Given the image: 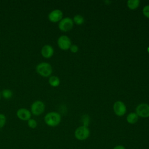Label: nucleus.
I'll list each match as a JSON object with an SVG mask.
<instances>
[{
    "label": "nucleus",
    "instance_id": "obj_1",
    "mask_svg": "<svg viewBox=\"0 0 149 149\" xmlns=\"http://www.w3.org/2000/svg\"><path fill=\"white\" fill-rule=\"evenodd\" d=\"M61 121V115L56 112H49L47 113L44 117L45 123L51 127H55L58 126Z\"/></svg>",
    "mask_w": 149,
    "mask_h": 149
},
{
    "label": "nucleus",
    "instance_id": "obj_2",
    "mask_svg": "<svg viewBox=\"0 0 149 149\" xmlns=\"http://www.w3.org/2000/svg\"><path fill=\"white\" fill-rule=\"evenodd\" d=\"M36 72L41 76L47 77L51 76L52 73L51 65L47 62H41L36 66Z\"/></svg>",
    "mask_w": 149,
    "mask_h": 149
},
{
    "label": "nucleus",
    "instance_id": "obj_3",
    "mask_svg": "<svg viewBox=\"0 0 149 149\" xmlns=\"http://www.w3.org/2000/svg\"><path fill=\"white\" fill-rule=\"evenodd\" d=\"M45 108V105L42 101L40 100H36L31 105L30 112L31 114L35 116H39L44 112Z\"/></svg>",
    "mask_w": 149,
    "mask_h": 149
},
{
    "label": "nucleus",
    "instance_id": "obj_4",
    "mask_svg": "<svg viewBox=\"0 0 149 149\" xmlns=\"http://www.w3.org/2000/svg\"><path fill=\"white\" fill-rule=\"evenodd\" d=\"M90 135V130L87 126H81L77 127L74 132L75 137L79 140L87 139Z\"/></svg>",
    "mask_w": 149,
    "mask_h": 149
},
{
    "label": "nucleus",
    "instance_id": "obj_5",
    "mask_svg": "<svg viewBox=\"0 0 149 149\" xmlns=\"http://www.w3.org/2000/svg\"><path fill=\"white\" fill-rule=\"evenodd\" d=\"M73 26V20L69 17L62 18V19L59 22L58 27L62 31H68L70 30Z\"/></svg>",
    "mask_w": 149,
    "mask_h": 149
},
{
    "label": "nucleus",
    "instance_id": "obj_6",
    "mask_svg": "<svg viewBox=\"0 0 149 149\" xmlns=\"http://www.w3.org/2000/svg\"><path fill=\"white\" fill-rule=\"evenodd\" d=\"M58 47L62 50H67L72 45L70 39L65 35L60 36L57 41Z\"/></svg>",
    "mask_w": 149,
    "mask_h": 149
},
{
    "label": "nucleus",
    "instance_id": "obj_7",
    "mask_svg": "<svg viewBox=\"0 0 149 149\" xmlns=\"http://www.w3.org/2000/svg\"><path fill=\"white\" fill-rule=\"evenodd\" d=\"M136 112L139 116L147 118L149 116V105L145 103L140 104L136 107Z\"/></svg>",
    "mask_w": 149,
    "mask_h": 149
},
{
    "label": "nucleus",
    "instance_id": "obj_8",
    "mask_svg": "<svg viewBox=\"0 0 149 149\" xmlns=\"http://www.w3.org/2000/svg\"><path fill=\"white\" fill-rule=\"evenodd\" d=\"M115 113L119 116L124 115L126 112V107L125 104L121 101H116L113 106Z\"/></svg>",
    "mask_w": 149,
    "mask_h": 149
},
{
    "label": "nucleus",
    "instance_id": "obj_9",
    "mask_svg": "<svg viewBox=\"0 0 149 149\" xmlns=\"http://www.w3.org/2000/svg\"><path fill=\"white\" fill-rule=\"evenodd\" d=\"M63 13L59 9H54L52 10L48 16L49 20L53 23L60 22L62 19Z\"/></svg>",
    "mask_w": 149,
    "mask_h": 149
},
{
    "label": "nucleus",
    "instance_id": "obj_10",
    "mask_svg": "<svg viewBox=\"0 0 149 149\" xmlns=\"http://www.w3.org/2000/svg\"><path fill=\"white\" fill-rule=\"evenodd\" d=\"M16 116L19 119L22 120H28L31 118V113L29 109L21 108L17 111Z\"/></svg>",
    "mask_w": 149,
    "mask_h": 149
},
{
    "label": "nucleus",
    "instance_id": "obj_11",
    "mask_svg": "<svg viewBox=\"0 0 149 149\" xmlns=\"http://www.w3.org/2000/svg\"><path fill=\"white\" fill-rule=\"evenodd\" d=\"M54 52L53 47L49 44L44 45L41 49V54L45 58H49L52 57Z\"/></svg>",
    "mask_w": 149,
    "mask_h": 149
},
{
    "label": "nucleus",
    "instance_id": "obj_12",
    "mask_svg": "<svg viewBox=\"0 0 149 149\" xmlns=\"http://www.w3.org/2000/svg\"><path fill=\"white\" fill-rule=\"evenodd\" d=\"M139 116L137 115L136 113L131 112L126 117L127 122L130 124H134L138 120Z\"/></svg>",
    "mask_w": 149,
    "mask_h": 149
},
{
    "label": "nucleus",
    "instance_id": "obj_13",
    "mask_svg": "<svg viewBox=\"0 0 149 149\" xmlns=\"http://www.w3.org/2000/svg\"><path fill=\"white\" fill-rule=\"evenodd\" d=\"M48 83L52 87H57L60 84V80L58 77L56 76H51L49 77L48 80Z\"/></svg>",
    "mask_w": 149,
    "mask_h": 149
},
{
    "label": "nucleus",
    "instance_id": "obj_14",
    "mask_svg": "<svg viewBox=\"0 0 149 149\" xmlns=\"http://www.w3.org/2000/svg\"><path fill=\"white\" fill-rule=\"evenodd\" d=\"M140 4V1L139 0H129L127 2V5L128 8L132 10L136 9Z\"/></svg>",
    "mask_w": 149,
    "mask_h": 149
},
{
    "label": "nucleus",
    "instance_id": "obj_15",
    "mask_svg": "<svg viewBox=\"0 0 149 149\" xmlns=\"http://www.w3.org/2000/svg\"><path fill=\"white\" fill-rule=\"evenodd\" d=\"M2 95L5 99H10L13 96V93L12 91L9 89H4L2 90Z\"/></svg>",
    "mask_w": 149,
    "mask_h": 149
},
{
    "label": "nucleus",
    "instance_id": "obj_16",
    "mask_svg": "<svg viewBox=\"0 0 149 149\" xmlns=\"http://www.w3.org/2000/svg\"><path fill=\"white\" fill-rule=\"evenodd\" d=\"M73 21V23H75L76 24L80 25L84 23V19L82 16L80 15H77L74 16Z\"/></svg>",
    "mask_w": 149,
    "mask_h": 149
},
{
    "label": "nucleus",
    "instance_id": "obj_17",
    "mask_svg": "<svg viewBox=\"0 0 149 149\" xmlns=\"http://www.w3.org/2000/svg\"><path fill=\"white\" fill-rule=\"evenodd\" d=\"M27 125L31 129H35L37 126V122L34 119L30 118L27 120Z\"/></svg>",
    "mask_w": 149,
    "mask_h": 149
},
{
    "label": "nucleus",
    "instance_id": "obj_18",
    "mask_svg": "<svg viewBox=\"0 0 149 149\" xmlns=\"http://www.w3.org/2000/svg\"><path fill=\"white\" fill-rule=\"evenodd\" d=\"M6 118L4 114L0 113V129L2 128L6 124Z\"/></svg>",
    "mask_w": 149,
    "mask_h": 149
},
{
    "label": "nucleus",
    "instance_id": "obj_19",
    "mask_svg": "<svg viewBox=\"0 0 149 149\" xmlns=\"http://www.w3.org/2000/svg\"><path fill=\"white\" fill-rule=\"evenodd\" d=\"M143 13L146 17L149 18V5H146L144 7L143 9Z\"/></svg>",
    "mask_w": 149,
    "mask_h": 149
},
{
    "label": "nucleus",
    "instance_id": "obj_20",
    "mask_svg": "<svg viewBox=\"0 0 149 149\" xmlns=\"http://www.w3.org/2000/svg\"><path fill=\"white\" fill-rule=\"evenodd\" d=\"M69 49H70V51H71L72 52H73V53H76V52H77L78 51V49H79L78 47H77L76 45H72L70 46V47Z\"/></svg>",
    "mask_w": 149,
    "mask_h": 149
},
{
    "label": "nucleus",
    "instance_id": "obj_21",
    "mask_svg": "<svg viewBox=\"0 0 149 149\" xmlns=\"http://www.w3.org/2000/svg\"><path fill=\"white\" fill-rule=\"evenodd\" d=\"M113 149H125V147L123 146L118 145V146H115Z\"/></svg>",
    "mask_w": 149,
    "mask_h": 149
},
{
    "label": "nucleus",
    "instance_id": "obj_22",
    "mask_svg": "<svg viewBox=\"0 0 149 149\" xmlns=\"http://www.w3.org/2000/svg\"><path fill=\"white\" fill-rule=\"evenodd\" d=\"M147 51H148V52L149 53V47L147 48Z\"/></svg>",
    "mask_w": 149,
    "mask_h": 149
},
{
    "label": "nucleus",
    "instance_id": "obj_23",
    "mask_svg": "<svg viewBox=\"0 0 149 149\" xmlns=\"http://www.w3.org/2000/svg\"><path fill=\"white\" fill-rule=\"evenodd\" d=\"M0 99H1V93H0Z\"/></svg>",
    "mask_w": 149,
    "mask_h": 149
}]
</instances>
